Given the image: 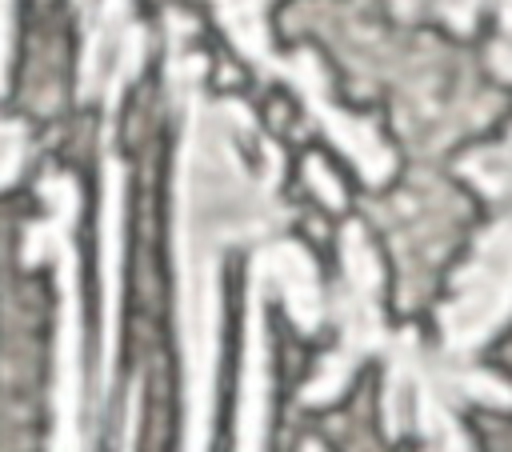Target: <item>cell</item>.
Here are the masks:
<instances>
[{
    "mask_svg": "<svg viewBox=\"0 0 512 452\" xmlns=\"http://www.w3.org/2000/svg\"><path fill=\"white\" fill-rule=\"evenodd\" d=\"M168 84L180 112L172 176V264H176V336L184 372L180 452H212L216 372H220V272L224 252L272 236L292 212L280 200L284 156L232 96L204 88L208 60L192 48L196 24L168 12Z\"/></svg>",
    "mask_w": 512,
    "mask_h": 452,
    "instance_id": "cell-1",
    "label": "cell"
},
{
    "mask_svg": "<svg viewBox=\"0 0 512 452\" xmlns=\"http://www.w3.org/2000/svg\"><path fill=\"white\" fill-rule=\"evenodd\" d=\"M460 172L488 196L492 224L480 232L472 256L452 276V296L440 304V356L452 364H468L512 320V128L504 140L468 152Z\"/></svg>",
    "mask_w": 512,
    "mask_h": 452,
    "instance_id": "cell-2",
    "label": "cell"
},
{
    "mask_svg": "<svg viewBox=\"0 0 512 452\" xmlns=\"http://www.w3.org/2000/svg\"><path fill=\"white\" fill-rule=\"evenodd\" d=\"M40 200L48 216L36 220L24 236V264L52 260L60 288L56 320V384H52V436L48 452H88L84 440V320H80V256L72 244V224L80 212L76 180L48 172L40 180Z\"/></svg>",
    "mask_w": 512,
    "mask_h": 452,
    "instance_id": "cell-3",
    "label": "cell"
},
{
    "mask_svg": "<svg viewBox=\"0 0 512 452\" xmlns=\"http://www.w3.org/2000/svg\"><path fill=\"white\" fill-rule=\"evenodd\" d=\"M384 276L360 220L340 228V292H336V348L316 364V376L300 388V404H332L368 356H384L392 336L380 308Z\"/></svg>",
    "mask_w": 512,
    "mask_h": 452,
    "instance_id": "cell-4",
    "label": "cell"
},
{
    "mask_svg": "<svg viewBox=\"0 0 512 452\" xmlns=\"http://www.w3.org/2000/svg\"><path fill=\"white\" fill-rule=\"evenodd\" d=\"M80 16V72L76 96L100 104L112 124L124 88L140 76L148 56L144 24L132 12V0H76Z\"/></svg>",
    "mask_w": 512,
    "mask_h": 452,
    "instance_id": "cell-5",
    "label": "cell"
},
{
    "mask_svg": "<svg viewBox=\"0 0 512 452\" xmlns=\"http://www.w3.org/2000/svg\"><path fill=\"white\" fill-rule=\"evenodd\" d=\"M252 68H256L260 76H276V80L292 84V92L300 96L308 120H316V128L352 160V168H356L368 184H384V180L392 176V168H396L392 148L380 140V132H376L368 120H360V116L336 108L332 88H328V72H324V64L316 60L312 48H300V52H292V56H280V52L268 44V48L252 60Z\"/></svg>",
    "mask_w": 512,
    "mask_h": 452,
    "instance_id": "cell-6",
    "label": "cell"
},
{
    "mask_svg": "<svg viewBox=\"0 0 512 452\" xmlns=\"http://www.w3.org/2000/svg\"><path fill=\"white\" fill-rule=\"evenodd\" d=\"M276 288L268 244L252 256L244 292V348H240V400H236V452H264L272 416V344L264 304Z\"/></svg>",
    "mask_w": 512,
    "mask_h": 452,
    "instance_id": "cell-7",
    "label": "cell"
},
{
    "mask_svg": "<svg viewBox=\"0 0 512 452\" xmlns=\"http://www.w3.org/2000/svg\"><path fill=\"white\" fill-rule=\"evenodd\" d=\"M120 264H124V168L104 148V216H100V268H104V328H100V400L112 388L120 344Z\"/></svg>",
    "mask_w": 512,
    "mask_h": 452,
    "instance_id": "cell-8",
    "label": "cell"
},
{
    "mask_svg": "<svg viewBox=\"0 0 512 452\" xmlns=\"http://www.w3.org/2000/svg\"><path fill=\"white\" fill-rule=\"evenodd\" d=\"M24 152H28V132H24V124L0 116V188H8V184L20 176Z\"/></svg>",
    "mask_w": 512,
    "mask_h": 452,
    "instance_id": "cell-9",
    "label": "cell"
},
{
    "mask_svg": "<svg viewBox=\"0 0 512 452\" xmlns=\"http://www.w3.org/2000/svg\"><path fill=\"white\" fill-rule=\"evenodd\" d=\"M496 20H500V40L488 48L496 76L512 80V0H496Z\"/></svg>",
    "mask_w": 512,
    "mask_h": 452,
    "instance_id": "cell-10",
    "label": "cell"
},
{
    "mask_svg": "<svg viewBox=\"0 0 512 452\" xmlns=\"http://www.w3.org/2000/svg\"><path fill=\"white\" fill-rule=\"evenodd\" d=\"M304 180H308V188H312L328 208H340V204H344V188H340V180L328 172V164H324L320 156H308V160H304Z\"/></svg>",
    "mask_w": 512,
    "mask_h": 452,
    "instance_id": "cell-11",
    "label": "cell"
},
{
    "mask_svg": "<svg viewBox=\"0 0 512 452\" xmlns=\"http://www.w3.org/2000/svg\"><path fill=\"white\" fill-rule=\"evenodd\" d=\"M140 396H144V384H140V380H132V384H128V400H124L120 452H136V440H140Z\"/></svg>",
    "mask_w": 512,
    "mask_h": 452,
    "instance_id": "cell-12",
    "label": "cell"
},
{
    "mask_svg": "<svg viewBox=\"0 0 512 452\" xmlns=\"http://www.w3.org/2000/svg\"><path fill=\"white\" fill-rule=\"evenodd\" d=\"M12 28H16V4L0 0V92L8 84V64H12Z\"/></svg>",
    "mask_w": 512,
    "mask_h": 452,
    "instance_id": "cell-13",
    "label": "cell"
},
{
    "mask_svg": "<svg viewBox=\"0 0 512 452\" xmlns=\"http://www.w3.org/2000/svg\"><path fill=\"white\" fill-rule=\"evenodd\" d=\"M300 452H324V444L320 440H304V448Z\"/></svg>",
    "mask_w": 512,
    "mask_h": 452,
    "instance_id": "cell-14",
    "label": "cell"
}]
</instances>
